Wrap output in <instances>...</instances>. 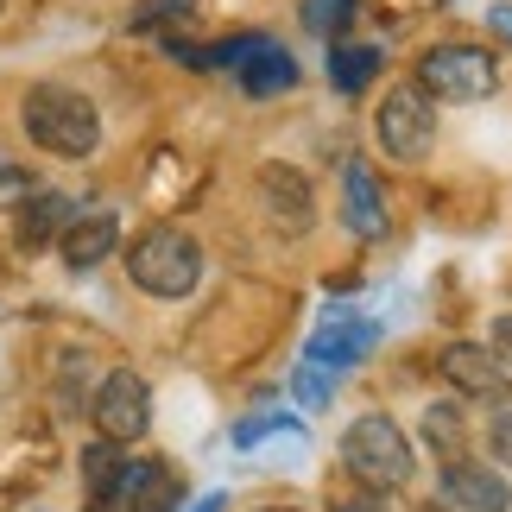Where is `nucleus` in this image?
<instances>
[{"instance_id":"nucleus-1","label":"nucleus","mask_w":512,"mask_h":512,"mask_svg":"<svg viewBox=\"0 0 512 512\" xmlns=\"http://www.w3.org/2000/svg\"><path fill=\"white\" fill-rule=\"evenodd\" d=\"M19 127L51 159H89L102 146V114H95V102L83 89H64V83H32L26 102H19Z\"/></svg>"},{"instance_id":"nucleus-2","label":"nucleus","mask_w":512,"mask_h":512,"mask_svg":"<svg viewBox=\"0 0 512 512\" xmlns=\"http://www.w3.org/2000/svg\"><path fill=\"white\" fill-rule=\"evenodd\" d=\"M342 468L367 487V494H399L411 481V468H418V456H411V437L386 418V411H367V418H354L348 437H342Z\"/></svg>"},{"instance_id":"nucleus-3","label":"nucleus","mask_w":512,"mask_h":512,"mask_svg":"<svg viewBox=\"0 0 512 512\" xmlns=\"http://www.w3.org/2000/svg\"><path fill=\"white\" fill-rule=\"evenodd\" d=\"M127 279L152 291V298H190L196 279H203V247L190 241L184 228H146L133 234V247L121 253Z\"/></svg>"},{"instance_id":"nucleus-4","label":"nucleus","mask_w":512,"mask_h":512,"mask_svg":"<svg viewBox=\"0 0 512 512\" xmlns=\"http://www.w3.org/2000/svg\"><path fill=\"white\" fill-rule=\"evenodd\" d=\"M430 102H487L500 89V57L481 45H437L418 57V76H411Z\"/></svg>"},{"instance_id":"nucleus-5","label":"nucleus","mask_w":512,"mask_h":512,"mask_svg":"<svg viewBox=\"0 0 512 512\" xmlns=\"http://www.w3.org/2000/svg\"><path fill=\"white\" fill-rule=\"evenodd\" d=\"M373 140H380L386 159L399 165H418L430 146H437V108L418 83H392L386 102L373 108Z\"/></svg>"},{"instance_id":"nucleus-6","label":"nucleus","mask_w":512,"mask_h":512,"mask_svg":"<svg viewBox=\"0 0 512 512\" xmlns=\"http://www.w3.org/2000/svg\"><path fill=\"white\" fill-rule=\"evenodd\" d=\"M89 418H95V437L102 443H121V449L140 443L152 430V386L133 367L102 373V386H95V399H89Z\"/></svg>"},{"instance_id":"nucleus-7","label":"nucleus","mask_w":512,"mask_h":512,"mask_svg":"<svg viewBox=\"0 0 512 512\" xmlns=\"http://www.w3.org/2000/svg\"><path fill=\"white\" fill-rule=\"evenodd\" d=\"M177 506V475L152 456H121L108 494L95 500V512H171Z\"/></svg>"},{"instance_id":"nucleus-8","label":"nucleus","mask_w":512,"mask_h":512,"mask_svg":"<svg viewBox=\"0 0 512 512\" xmlns=\"http://www.w3.org/2000/svg\"><path fill=\"white\" fill-rule=\"evenodd\" d=\"M215 64L234 70V83H241L253 102H266V95H285L291 83H298V64H291L285 45H272V38H234V45H222V57Z\"/></svg>"},{"instance_id":"nucleus-9","label":"nucleus","mask_w":512,"mask_h":512,"mask_svg":"<svg viewBox=\"0 0 512 512\" xmlns=\"http://www.w3.org/2000/svg\"><path fill=\"white\" fill-rule=\"evenodd\" d=\"M253 190H260V209H266V222L279 234H310V222H317V196H310V177L298 165H285V159L260 165Z\"/></svg>"},{"instance_id":"nucleus-10","label":"nucleus","mask_w":512,"mask_h":512,"mask_svg":"<svg viewBox=\"0 0 512 512\" xmlns=\"http://www.w3.org/2000/svg\"><path fill=\"white\" fill-rule=\"evenodd\" d=\"M437 373L475 405H506L512 399V373L494 361V348H481V342H449L437 354Z\"/></svg>"},{"instance_id":"nucleus-11","label":"nucleus","mask_w":512,"mask_h":512,"mask_svg":"<svg viewBox=\"0 0 512 512\" xmlns=\"http://www.w3.org/2000/svg\"><path fill=\"white\" fill-rule=\"evenodd\" d=\"M443 506L456 512H512V487L500 468H487L475 456H449L443 462Z\"/></svg>"},{"instance_id":"nucleus-12","label":"nucleus","mask_w":512,"mask_h":512,"mask_svg":"<svg viewBox=\"0 0 512 512\" xmlns=\"http://www.w3.org/2000/svg\"><path fill=\"white\" fill-rule=\"evenodd\" d=\"M57 253H64L70 272H95L108 253H121V215L114 209H76L64 234H57Z\"/></svg>"},{"instance_id":"nucleus-13","label":"nucleus","mask_w":512,"mask_h":512,"mask_svg":"<svg viewBox=\"0 0 512 512\" xmlns=\"http://www.w3.org/2000/svg\"><path fill=\"white\" fill-rule=\"evenodd\" d=\"M342 222L354 241H380L386 234V196H380V177H373L367 159L342 165Z\"/></svg>"},{"instance_id":"nucleus-14","label":"nucleus","mask_w":512,"mask_h":512,"mask_svg":"<svg viewBox=\"0 0 512 512\" xmlns=\"http://www.w3.org/2000/svg\"><path fill=\"white\" fill-rule=\"evenodd\" d=\"M380 342V323H367V317H348V310H336V317H329L317 336H310V354L304 361H317V367H354L361 361V354Z\"/></svg>"},{"instance_id":"nucleus-15","label":"nucleus","mask_w":512,"mask_h":512,"mask_svg":"<svg viewBox=\"0 0 512 512\" xmlns=\"http://www.w3.org/2000/svg\"><path fill=\"white\" fill-rule=\"evenodd\" d=\"M70 215H76V203H70V196H57V190L26 196V209H19V241H26L32 253L38 247H57V234H64Z\"/></svg>"},{"instance_id":"nucleus-16","label":"nucleus","mask_w":512,"mask_h":512,"mask_svg":"<svg viewBox=\"0 0 512 512\" xmlns=\"http://www.w3.org/2000/svg\"><path fill=\"white\" fill-rule=\"evenodd\" d=\"M373 76H380V51L373 45H336L329 51V83H336L342 95L373 89Z\"/></svg>"},{"instance_id":"nucleus-17","label":"nucleus","mask_w":512,"mask_h":512,"mask_svg":"<svg viewBox=\"0 0 512 512\" xmlns=\"http://www.w3.org/2000/svg\"><path fill=\"white\" fill-rule=\"evenodd\" d=\"M424 443L437 449V456H462V443H468V430H462V405H430L424 411Z\"/></svg>"},{"instance_id":"nucleus-18","label":"nucleus","mask_w":512,"mask_h":512,"mask_svg":"<svg viewBox=\"0 0 512 512\" xmlns=\"http://www.w3.org/2000/svg\"><path fill=\"white\" fill-rule=\"evenodd\" d=\"M348 19H354V0H304V26L317 38H336Z\"/></svg>"},{"instance_id":"nucleus-19","label":"nucleus","mask_w":512,"mask_h":512,"mask_svg":"<svg viewBox=\"0 0 512 512\" xmlns=\"http://www.w3.org/2000/svg\"><path fill=\"white\" fill-rule=\"evenodd\" d=\"M291 392H298L304 405H323V399H329V373H323L317 361H304L298 373H291Z\"/></svg>"},{"instance_id":"nucleus-20","label":"nucleus","mask_w":512,"mask_h":512,"mask_svg":"<svg viewBox=\"0 0 512 512\" xmlns=\"http://www.w3.org/2000/svg\"><path fill=\"white\" fill-rule=\"evenodd\" d=\"M487 443H494V456L512 468V399L494 405V424H487Z\"/></svg>"},{"instance_id":"nucleus-21","label":"nucleus","mask_w":512,"mask_h":512,"mask_svg":"<svg viewBox=\"0 0 512 512\" xmlns=\"http://www.w3.org/2000/svg\"><path fill=\"white\" fill-rule=\"evenodd\" d=\"M487 348H494V361L512 373V317H500V323H494V342H487Z\"/></svg>"},{"instance_id":"nucleus-22","label":"nucleus","mask_w":512,"mask_h":512,"mask_svg":"<svg viewBox=\"0 0 512 512\" xmlns=\"http://www.w3.org/2000/svg\"><path fill=\"white\" fill-rule=\"evenodd\" d=\"M487 32H494V38H506V45H512V7H494V13H487Z\"/></svg>"},{"instance_id":"nucleus-23","label":"nucleus","mask_w":512,"mask_h":512,"mask_svg":"<svg viewBox=\"0 0 512 512\" xmlns=\"http://www.w3.org/2000/svg\"><path fill=\"white\" fill-rule=\"evenodd\" d=\"M329 512H386V506H380V500H367V494H354V500H336Z\"/></svg>"},{"instance_id":"nucleus-24","label":"nucleus","mask_w":512,"mask_h":512,"mask_svg":"<svg viewBox=\"0 0 512 512\" xmlns=\"http://www.w3.org/2000/svg\"><path fill=\"white\" fill-rule=\"evenodd\" d=\"M411 512H456V506H437V500H424V506H411Z\"/></svg>"},{"instance_id":"nucleus-25","label":"nucleus","mask_w":512,"mask_h":512,"mask_svg":"<svg viewBox=\"0 0 512 512\" xmlns=\"http://www.w3.org/2000/svg\"><path fill=\"white\" fill-rule=\"evenodd\" d=\"M196 512H222V500H215V494H209V500H203V506H196Z\"/></svg>"},{"instance_id":"nucleus-26","label":"nucleus","mask_w":512,"mask_h":512,"mask_svg":"<svg viewBox=\"0 0 512 512\" xmlns=\"http://www.w3.org/2000/svg\"><path fill=\"white\" fill-rule=\"evenodd\" d=\"M266 512H291V506H266Z\"/></svg>"}]
</instances>
